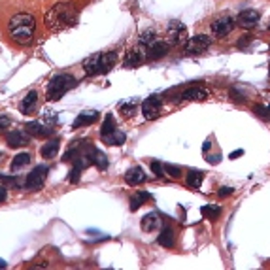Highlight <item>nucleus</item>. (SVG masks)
<instances>
[{"mask_svg":"<svg viewBox=\"0 0 270 270\" xmlns=\"http://www.w3.org/2000/svg\"><path fill=\"white\" fill-rule=\"evenodd\" d=\"M77 21V8L74 2H59L45 13L43 23L51 33H61L68 27H74Z\"/></svg>","mask_w":270,"mask_h":270,"instance_id":"obj_1","label":"nucleus"},{"mask_svg":"<svg viewBox=\"0 0 270 270\" xmlns=\"http://www.w3.org/2000/svg\"><path fill=\"white\" fill-rule=\"evenodd\" d=\"M36 21L31 13H15L8 21V34L17 45H29L34 38Z\"/></svg>","mask_w":270,"mask_h":270,"instance_id":"obj_2","label":"nucleus"},{"mask_svg":"<svg viewBox=\"0 0 270 270\" xmlns=\"http://www.w3.org/2000/svg\"><path fill=\"white\" fill-rule=\"evenodd\" d=\"M117 61V53L116 51H108V53H93L89 55L83 61V72L85 76H97V74H106L112 70V66Z\"/></svg>","mask_w":270,"mask_h":270,"instance_id":"obj_3","label":"nucleus"},{"mask_svg":"<svg viewBox=\"0 0 270 270\" xmlns=\"http://www.w3.org/2000/svg\"><path fill=\"white\" fill-rule=\"evenodd\" d=\"M76 87V77H72L70 74H57L51 77L49 85H47V100L49 102H57L65 97V93L68 89Z\"/></svg>","mask_w":270,"mask_h":270,"instance_id":"obj_4","label":"nucleus"},{"mask_svg":"<svg viewBox=\"0 0 270 270\" xmlns=\"http://www.w3.org/2000/svg\"><path fill=\"white\" fill-rule=\"evenodd\" d=\"M140 45L146 49L148 59H161V57H164V55L168 53V42H164L159 36H155L152 31L142 34Z\"/></svg>","mask_w":270,"mask_h":270,"instance_id":"obj_5","label":"nucleus"},{"mask_svg":"<svg viewBox=\"0 0 270 270\" xmlns=\"http://www.w3.org/2000/svg\"><path fill=\"white\" fill-rule=\"evenodd\" d=\"M166 42L172 45H180V43L187 42V29L182 21H170L168 29H166Z\"/></svg>","mask_w":270,"mask_h":270,"instance_id":"obj_6","label":"nucleus"},{"mask_svg":"<svg viewBox=\"0 0 270 270\" xmlns=\"http://www.w3.org/2000/svg\"><path fill=\"white\" fill-rule=\"evenodd\" d=\"M210 43L212 42L206 34H196L193 38H187V42L184 43V49L187 55H200L210 47Z\"/></svg>","mask_w":270,"mask_h":270,"instance_id":"obj_7","label":"nucleus"},{"mask_svg":"<svg viewBox=\"0 0 270 270\" xmlns=\"http://www.w3.org/2000/svg\"><path fill=\"white\" fill-rule=\"evenodd\" d=\"M45 176H47V166H34L33 172H29V176L25 178V187L29 191H36V189H42L43 182H45Z\"/></svg>","mask_w":270,"mask_h":270,"instance_id":"obj_8","label":"nucleus"},{"mask_svg":"<svg viewBox=\"0 0 270 270\" xmlns=\"http://www.w3.org/2000/svg\"><path fill=\"white\" fill-rule=\"evenodd\" d=\"M234 21H236V19H232V17H229V15H223V17L216 19V21L212 23V33H214V36H217V38L229 36V34L232 33V29H234Z\"/></svg>","mask_w":270,"mask_h":270,"instance_id":"obj_9","label":"nucleus"},{"mask_svg":"<svg viewBox=\"0 0 270 270\" xmlns=\"http://www.w3.org/2000/svg\"><path fill=\"white\" fill-rule=\"evenodd\" d=\"M159 114H161V98L159 97H148L142 102V116L148 121L157 119Z\"/></svg>","mask_w":270,"mask_h":270,"instance_id":"obj_10","label":"nucleus"},{"mask_svg":"<svg viewBox=\"0 0 270 270\" xmlns=\"http://www.w3.org/2000/svg\"><path fill=\"white\" fill-rule=\"evenodd\" d=\"M257 23H259V11L255 10H242L236 15V25L240 29L249 31V29L257 27Z\"/></svg>","mask_w":270,"mask_h":270,"instance_id":"obj_11","label":"nucleus"},{"mask_svg":"<svg viewBox=\"0 0 270 270\" xmlns=\"http://www.w3.org/2000/svg\"><path fill=\"white\" fill-rule=\"evenodd\" d=\"M146 59H148L146 49H144L142 45H138V47L130 49L129 53H127V57H125V66H127V68H138Z\"/></svg>","mask_w":270,"mask_h":270,"instance_id":"obj_12","label":"nucleus"},{"mask_svg":"<svg viewBox=\"0 0 270 270\" xmlns=\"http://www.w3.org/2000/svg\"><path fill=\"white\" fill-rule=\"evenodd\" d=\"M25 130H27L31 136H34V138H47V136H51V132H53L51 127H45V125H42L40 121H31V123H27V125H25Z\"/></svg>","mask_w":270,"mask_h":270,"instance_id":"obj_13","label":"nucleus"},{"mask_svg":"<svg viewBox=\"0 0 270 270\" xmlns=\"http://www.w3.org/2000/svg\"><path fill=\"white\" fill-rule=\"evenodd\" d=\"M31 140V134L25 130H11L10 134L6 136V144L10 146V148H23V146H27Z\"/></svg>","mask_w":270,"mask_h":270,"instance_id":"obj_14","label":"nucleus"},{"mask_svg":"<svg viewBox=\"0 0 270 270\" xmlns=\"http://www.w3.org/2000/svg\"><path fill=\"white\" fill-rule=\"evenodd\" d=\"M140 227H142L144 232H155V231H159V229H161V217L157 216L155 212H152V214H146V216L142 217Z\"/></svg>","mask_w":270,"mask_h":270,"instance_id":"obj_15","label":"nucleus"},{"mask_svg":"<svg viewBox=\"0 0 270 270\" xmlns=\"http://www.w3.org/2000/svg\"><path fill=\"white\" fill-rule=\"evenodd\" d=\"M98 119V112H95V110H89V112H81L79 116L76 117V121H74V129H79V127H87V125H93L95 121Z\"/></svg>","mask_w":270,"mask_h":270,"instance_id":"obj_16","label":"nucleus"},{"mask_svg":"<svg viewBox=\"0 0 270 270\" xmlns=\"http://www.w3.org/2000/svg\"><path fill=\"white\" fill-rule=\"evenodd\" d=\"M125 182L129 185L142 184V182H146V172L142 170L140 166H132V168H129L127 174H125Z\"/></svg>","mask_w":270,"mask_h":270,"instance_id":"obj_17","label":"nucleus"},{"mask_svg":"<svg viewBox=\"0 0 270 270\" xmlns=\"http://www.w3.org/2000/svg\"><path fill=\"white\" fill-rule=\"evenodd\" d=\"M116 123H114V116L108 114L106 117H104V123H102V127H100V136H102V140L106 142L110 140L112 136H114V132H116Z\"/></svg>","mask_w":270,"mask_h":270,"instance_id":"obj_18","label":"nucleus"},{"mask_svg":"<svg viewBox=\"0 0 270 270\" xmlns=\"http://www.w3.org/2000/svg\"><path fill=\"white\" fill-rule=\"evenodd\" d=\"M59 146H61V142H59V138H51L49 142H45L42 146V157H45V159H53L55 155H57V152H59Z\"/></svg>","mask_w":270,"mask_h":270,"instance_id":"obj_19","label":"nucleus"},{"mask_svg":"<svg viewBox=\"0 0 270 270\" xmlns=\"http://www.w3.org/2000/svg\"><path fill=\"white\" fill-rule=\"evenodd\" d=\"M182 98H185V100H204V98H208V91L204 87H191V89L184 91Z\"/></svg>","mask_w":270,"mask_h":270,"instance_id":"obj_20","label":"nucleus"},{"mask_svg":"<svg viewBox=\"0 0 270 270\" xmlns=\"http://www.w3.org/2000/svg\"><path fill=\"white\" fill-rule=\"evenodd\" d=\"M36 102H38V93L31 91L21 102V114H33L34 108H36Z\"/></svg>","mask_w":270,"mask_h":270,"instance_id":"obj_21","label":"nucleus"},{"mask_svg":"<svg viewBox=\"0 0 270 270\" xmlns=\"http://www.w3.org/2000/svg\"><path fill=\"white\" fill-rule=\"evenodd\" d=\"M29 162H31V155H29V153H17V155L13 157V161H11V172L21 170Z\"/></svg>","mask_w":270,"mask_h":270,"instance_id":"obj_22","label":"nucleus"},{"mask_svg":"<svg viewBox=\"0 0 270 270\" xmlns=\"http://www.w3.org/2000/svg\"><path fill=\"white\" fill-rule=\"evenodd\" d=\"M200 214L206 217V219H210V221H216L219 214H221V206H216V204H206L200 208Z\"/></svg>","mask_w":270,"mask_h":270,"instance_id":"obj_23","label":"nucleus"},{"mask_svg":"<svg viewBox=\"0 0 270 270\" xmlns=\"http://www.w3.org/2000/svg\"><path fill=\"white\" fill-rule=\"evenodd\" d=\"M157 242L161 244L162 248H172L174 246V231L172 229H162V232L159 234V238H157Z\"/></svg>","mask_w":270,"mask_h":270,"instance_id":"obj_24","label":"nucleus"},{"mask_svg":"<svg viewBox=\"0 0 270 270\" xmlns=\"http://www.w3.org/2000/svg\"><path fill=\"white\" fill-rule=\"evenodd\" d=\"M202 180H204V174L200 172V170H191V172L187 174V185L193 187V189H200Z\"/></svg>","mask_w":270,"mask_h":270,"instance_id":"obj_25","label":"nucleus"},{"mask_svg":"<svg viewBox=\"0 0 270 270\" xmlns=\"http://www.w3.org/2000/svg\"><path fill=\"white\" fill-rule=\"evenodd\" d=\"M146 200H150V194L148 193H136V194H132L130 196V200H129V208H130V212H136L138 208H140Z\"/></svg>","mask_w":270,"mask_h":270,"instance_id":"obj_26","label":"nucleus"},{"mask_svg":"<svg viewBox=\"0 0 270 270\" xmlns=\"http://www.w3.org/2000/svg\"><path fill=\"white\" fill-rule=\"evenodd\" d=\"M125 140H127L125 132L116 130V132H114V136H112L110 140H106V144H108V146H123V144H125Z\"/></svg>","mask_w":270,"mask_h":270,"instance_id":"obj_27","label":"nucleus"},{"mask_svg":"<svg viewBox=\"0 0 270 270\" xmlns=\"http://www.w3.org/2000/svg\"><path fill=\"white\" fill-rule=\"evenodd\" d=\"M95 166H97L98 170H106L108 168V159H106V155L102 152H95Z\"/></svg>","mask_w":270,"mask_h":270,"instance_id":"obj_28","label":"nucleus"},{"mask_svg":"<svg viewBox=\"0 0 270 270\" xmlns=\"http://www.w3.org/2000/svg\"><path fill=\"white\" fill-rule=\"evenodd\" d=\"M255 114H257L261 119H267V121H270V106L257 104V106H255Z\"/></svg>","mask_w":270,"mask_h":270,"instance_id":"obj_29","label":"nucleus"},{"mask_svg":"<svg viewBox=\"0 0 270 270\" xmlns=\"http://www.w3.org/2000/svg\"><path fill=\"white\" fill-rule=\"evenodd\" d=\"M164 172L168 174L170 178H180V176H182L180 166H174V164H164Z\"/></svg>","mask_w":270,"mask_h":270,"instance_id":"obj_30","label":"nucleus"},{"mask_svg":"<svg viewBox=\"0 0 270 270\" xmlns=\"http://www.w3.org/2000/svg\"><path fill=\"white\" fill-rule=\"evenodd\" d=\"M134 110H136L134 102H130V104H123V106H121V114H123L125 117H130V116L134 114Z\"/></svg>","mask_w":270,"mask_h":270,"instance_id":"obj_31","label":"nucleus"},{"mask_svg":"<svg viewBox=\"0 0 270 270\" xmlns=\"http://www.w3.org/2000/svg\"><path fill=\"white\" fill-rule=\"evenodd\" d=\"M0 182H6V184L13 185V187H19V185H21V180L11 178V176H4V174H0Z\"/></svg>","mask_w":270,"mask_h":270,"instance_id":"obj_32","label":"nucleus"},{"mask_svg":"<svg viewBox=\"0 0 270 270\" xmlns=\"http://www.w3.org/2000/svg\"><path fill=\"white\" fill-rule=\"evenodd\" d=\"M152 170L155 172V176H159V178L166 174V172H164V164H161V162H157V161L152 162Z\"/></svg>","mask_w":270,"mask_h":270,"instance_id":"obj_33","label":"nucleus"},{"mask_svg":"<svg viewBox=\"0 0 270 270\" xmlns=\"http://www.w3.org/2000/svg\"><path fill=\"white\" fill-rule=\"evenodd\" d=\"M232 193H234V189H232V187H223V189H219V191H217V194H219L221 198H223V196H229V194H232Z\"/></svg>","mask_w":270,"mask_h":270,"instance_id":"obj_34","label":"nucleus"},{"mask_svg":"<svg viewBox=\"0 0 270 270\" xmlns=\"http://www.w3.org/2000/svg\"><path fill=\"white\" fill-rule=\"evenodd\" d=\"M231 97H232V100H238V102H244V100H246V98L238 93L236 89H231Z\"/></svg>","mask_w":270,"mask_h":270,"instance_id":"obj_35","label":"nucleus"},{"mask_svg":"<svg viewBox=\"0 0 270 270\" xmlns=\"http://www.w3.org/2000/svg\"><path fill=\"white\" fill-rule=\"evenodd\" d=\"M11 121L10 117H6V116H0V129H6V127H10Z\"/></svg>","mask_w":270,"mask_h":270,"instance_id":"obj_36","label":"nucleus"},{"mask_svg":"<svg viewBox=\"0 0 270 270\" xmlns=\"http://www.w3.org/2000/svg\"><path fill=\"white\" fill-rule=\"evenodd\" d=\"M6 196H8V189L4 185H0V202H6Z\"/></svg>","mask_w":270,"mask_h":270,"instance_id":"obj_37","label":"nucleus"},{"mask_svg":"<svg viewBox=\"0 0 270 270\" xmlns=\"http://www.w3.org/2000/svg\"><path fill=\"white\" fill-rule=\"evenodd\" d=\"M85 232L89 236H98V234H100V231H97V229H87Z\"/></svg>","mask_w":270,"mask_h":270,"instance_id":"obj_38","label":"nucleus"},{"mask_svg":"<svg viewBox=\"0 0 270 270\" xmlns=\"http://www.w3.org/2000/svg\"><path fill=\"white\" fill-rule=\"evenodd\" d=\"M210 148H212V142H210V140H206L204 142V144H202V152H210Z\"/></svg>","mask_w":270,"mask_h":270,"instance_id":"obj_39","label":"nucleus"},{"mask_svg":"<svg viewBox=\"0 0 270 270\" xmlns=\"http://www.w3.org/2000/svg\"><path fill=\"white\" fill-rule=\"evenodd\" d=\"M208 161L212 164H216V162H219V155H208Z\"/></svg>","mask_w":270,"mask_h":270,"instance_id":"obj_40","label":"nucleus"},{"mask_svg":"<svg viewBox=\"0 0 270 270\" xmlns=\"http://www.w3.org/2000/svg\"><path fill=\"white\" fill-rule=\"evenodd\" d=\"M240 155H244V150H238V152H232V153H231V159H238Z\"/></svg>","mask_w":270,"mask_h":270,"instance_id":"obj_41","label":"nucleus"},{"mask_svg":"<svg viewBox=\"0 0 270 270\" xmlns=\"http://www.w3.org/2000/svg\"><path fill=\"white\" fill-rule=\"evenodd\" d=\"M0 269H6V261L0 259Z\"/></svg>","mask_w":270,"mask_h":270,"instance_id":"obj_42","label":"nucleus"},{"mask_svg":"<svg viewBox=\"0 0 270 270\" xmlns=\"http://www.w3.org/2000/svg\"><path fill=\"white\" fill-rule=\"evenodd\" d=\"M269 31H270V25H269Z\"/></svg>","mask_w":270,"mask_h":270,"instance_id":"obj_43","label":"nucleus"}]
</instances>
